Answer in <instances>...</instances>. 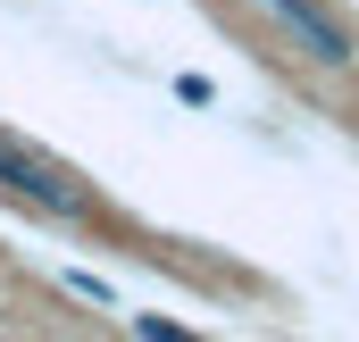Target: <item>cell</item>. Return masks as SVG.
Masks as SVG:
<instances>
[{
  "mask_svg": "<svg viewBox=\"0 0 359 342\" xmlns=\"http://www.w3.org/2000/svg\"><path fill=\"white\" fill-rule=\"evenodd\" d=\"M259 8H268L284 34H292V50H309L318 67H351V59H359L351 25H343V17H334L326 0H259Z\"/></svg>",
  "mask_w": 359,
  "mask_h": 342,
  "instance_id": "7a4b0ae2",
  "label": "cell"
},
{
  "mask_svg": "<svg viewBox=\"0 0 359 342\" xmlns=\"http://www.w3.org/2000/svg\"><path fill=\"white\" fill-rule=\"evenodd\" d=\"M0 192L8 200H25V209H42V217H67V226H84L92 209V184H76L67 167H50L42 151H25V142H8L0 134Z\"/></svg>",
  "mask_w": 359,
  "mask_h": 342,
  "instance_id": "6da1fadb",
  "label": "cell"
},
{
  "mask_svg": "<svg viewBox=\"0 0 359 342\" xmlns=\"http://www.w3.org/2000/svg\"><path fill=\"white\" fill-rule=\"evenodd\" d=\"M134 334L142 342H201V334H184V326H168V317H134Z\"/></svg>",
  "mask_w": 359,
  "mask_h": 342,
  "instance_id": "277c9868",
  "label": "cell"
},
{
  "mask_svg": "<svg viewBox=\"0 0 359 342\" xmlns=\"http://www.w3.org/2000/svg\"><path fill=\"white\" fill-rule=\"evenodd\" d=\"M67 292H76V301H92V309H117V292H109V284H100V275H84V267H76V275H67Z\"/></svg>",
  "mask_w": 359,
  "mask_h": 342,
  "instance_id": "3957f363",
  "label": "cell"
}]
</instances>
